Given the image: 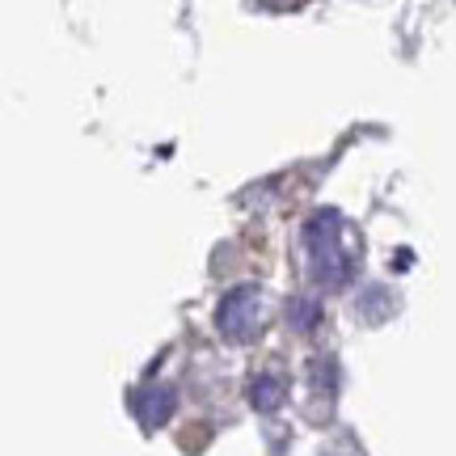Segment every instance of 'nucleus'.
<instances>
[{"label": "nucleus", "instance_id": "f257e3e1", "mask_svg": "<svg viewBox=\"0 0 456 456\" xmlns=\"http://www.w3.org/2000/svg\"><path fill=\"white\" fill-rule=\"evenodd\" d=\"M271 322V300L262 288L245 283V288H232V292L220 300L216 309V326L228 342H254Z\"/></svg>", "mask_w": 456, "mask_h": 456}, {"label": "nucleus", "instance_id": "f03ea898", "mask_svg": "<svg viewBox=\"0 0 456 456\" xmlns=\"http://www.w3.org/2000/svg\"><path fill=\"white\" fill-rule=\"evenodd\" d=\"M305 241H309V254H313V279L317 283H342V279L351 275V258L342 254V220L338 212H317L305 228Z\"/></svg>", "mask_w": 456, "mask_h": 456}, {"label": "nucleus", "instance_id": "7ed1b4c3", "mask_svg": "<svg viewBox=\"0 0 456 456\" xmlns=\"http://www.w3.org/2000/svg\"><path fill=\"white\" fill-rule=\"evenodd\" d=\"M174 393L165 389V385H157V389H144L135 393V419L144 427H165L169 423V414H174Z\"/></svg>", "mask_w": 456, "mask_h": 456}, {"label": "nucleus", "instance_id": "20e7f679", "mask_svg": "<svg viewBox=\"0 0 456 456\" xmlns=\"http://www.w3.org/2000/svg\"><path fill=\"white\" fill-rule=\"evenodd\" d=\"M283 397H288V380L283 376H258V380H249V402H254V410H279L283 406Z\"/></svg>", "mask_w": 456, "mask_h": 456}, {"label": "nucleus", "instance_id": "39448f33", "mask_svg": "<svg viewBox=\"0 0 456 456\" xmlns=\"http://www.w3.org/2000/svg\"><path fill=\"white\" fill-rule=\"evenodd\" d=\"M288 317H292L296 330H313L317 322H322V305H317V300H309V296H300V300H292V305H288Z\"/></svg>", "mask_w": 456, "mask_h": 456}]
</instances>
